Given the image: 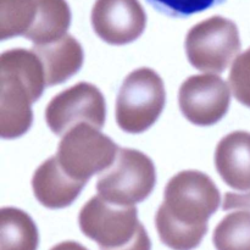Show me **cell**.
I'll return each mask as SVG.
<instances>
[{
	"instance_id": "cell-19",
	"label": "cell",
	"mask_w": 250,
	"mask_h": 250,
	"mask_svg": "<svg viewBox=\"0 0 250 250\" xmlns=\"http://www.w3.org/2000/svg\"><path fill=\"white\" fill-rule=\"evenodd\" d=\"M50 250H88L85 247H83L82 244L77 243V242L73 241H66L62 243L56 244L55 247H53Z\"/></svg>"
},
{
	"instance_id": "cell-13",
	"label": "cell",
	"mask_w": 250,
	"mask_h": 250,
	"mask_svg": "<svg viewBox=\"0 0 250 250\" xmlns=\"http://www.w3.org/2000/svg\"><path fill=\"white\" fill-rule=\"evenodd\" d=\"M215 166L229 187L250 190V132L234 131L224 137L215 151Z\"/></svg>"
},
{
	"instance_id": "cell-11",
	"label": "cell",
	"mask_w": 250,
	"mask_h": 250,
	"mask_svg": "<svg viewBox=\"0 0 250 250\" xmlns=\"http://www.w3.org/2000/svg\"><path fill=\"white\" fill-rule=\"evenodd\" d=\"M97 36L111 45H125L142 36L146 15L138 0H97L92 10Z\"/></svg>"
},
{
	"instance_id": "cell-10",
	"label": "cell",
	"mask_w": 250,
	"mask_h": 250,
	"mask_svg": "<svg viewBox=\"0 0 250 250\" xmlns=\"http://www.w3.org/2000/svg\"><path fill=\"white\" fill-rule=\"evenodd\" d=\"M231 103L229 84L215 73L190 76L178 92L183 116L197 126H212L227 114Z\"/></svg>"
},
{
	"instance_id": "cell-3",
	"label": "cell",
	"mask_w": 250,
	"mask_h": 250,
	"mask_svg": "<svg viewBox=\"0 0 250 250\" xmlns=\"http://www.w3.org/2000/svg\"><path fill=\"white\" fill-rule=\"evenodd\" d=\"M81 231L100 250H151V242L134 207H120L95 195L81 209Z\"/></svg>"
},
{
	"instance_id": "cell-1",
	"label": "cell",
	"mask_w": 250,
	"mask_h": 250,
	"mask_svg": "<svg viewBox=\"0 0 250 250\" xmlns=\"http://www.w3.org/2000/svg\"><path fill=\"white\" fill-rule=\"evenodd\" d=\"M220 203V190L209 176L195 170L178 172L168 181L155 216L161 242L173 250L195 249Z\"/></svg>"
},
{
	"instance_id": "cell-14",
	"label": "cell",
	"mask_w": 250,
	"mask_h": 250,
	"mask_svg": "<svg viewBox=\"0 0 250 250\" xmlns=\"http://www.w3.org/2000/svg\"><path fill=\"white\" fill-rule=\"evenodd\" d=\"M224 210H233L220 221L212 241L216 250H250V192L225 194Z\"/></svg>"
},
{
	"instance_id": "cell-16",
	"label": "cell",
	"mask_w": 250,
	"mask_h": 250,
	"mask_svg": "<svg viewBox=\"0 0 250 250\" xmlns=\"http://www.w3.org/2000/svg\"><path fill=\"white\" fill-rule=\"evenodd\" d=\"M39 234L27 212L17 208L0 210V250H37Z\"/></svg>"
},
{
	"instance_id": "cell-17",
	"label": "cell",
	"mask_w": 250,
	"mask_h": 250,
	"mask_svg": "<svg viewBox=\"0 0 250 250\" xmlns=\"http://www.w3.org/2000/svg\"><path fill=\"white\" fill-rule=\"evenodd\" d=\"M155 10L170 17H189L226 0H146Z\"/></svg>"
},
{
	"instance_id": "cell-12",
	"label": "cell",
	"mask_w": 250,
	"mask_h": 250,
	"mask_svg": "<svg viewBox=\"0 0 250 250\" xmlns=\"http://www.w3.org/2000/svg\"><path fill=\"white\" fill-rule=\"evenodd\" d=\"M84 186L85 183L73 180L62 170L56 155L44 161L32 178L34 197L48 209H62L71 205Z\"/></svg>"
},
{
	"instance_id": "cell-15",
	"label": "cell",
	"mask_w": 250,
	"mask_h": 250,
	"mask_svg": "<svg viewBox=\"0 0 250 250\" xmlns=\"http://www.w3.org/2000/svg\"><path fill=\"white\" fill-rule=\"evenodd\" d=\"M45 72L46 87L60 84L81 70L84 60L82 45L70 34L46 44H34Z\"/></svg>"
},
{
	"instance_id": "cell-8",
	"label": "cell",
	"mask_w": 250,
	"mask_h": 250,
	"mask_svg": "<svg viewBox=\"0 0 250 250\" xmlns=\"http://www.w3.org/2000/svg\"><path fill=\"white\" fill-rule=\"evenodd\" d=\"M241 51L238 27L231 20L212 16L199 22L186 37V53L194 68L221 73Z\"/></svg>"
},
{
	"instance_id": "cell-5",
	"label": "cell",
	"mask_w": 250,
	"mask_h": 250,
	"mask_svg": "<svg viewBox=\"0 0 250 250\" xmlns=\"http://www.w3.org/2000/svg\"><path fill=\"white\" fill-rule=\"evenodd\" d=\"M155 183V166L149 156L136 149L120 148L112 165L100 173L95 187L105 202L133 207L150 195Z\"/></svg>"
},
{
	"instance_id": "cell-6",
	"label": "cell",
	"mask_w": 250,
	"mask_h": 250,
	"mask_svg": "<svg viewBox=\"0 0 250 250\" xmlns=\"http://www.w3.org/2000/svg\"><path fill=\"white\" fill-rule=\"evenodd\" d=\"M165 103V85L155 71L148 67L132 71L117 95V125L127 133H142L155 124Z\"/></svg>"
},
{
	"instance_id": "cell-9",
	"label": "cell",
	"mask_w": 250,
	"mask_h": 250,
	"mask_svg": "<svg viewBox=\"0 0 250 250\" xmlns=\"http://www.w3.org/2000/svg\"><path fill=\"white\" fill-rule=\"evenodd\" d=\"M106 106L103 93L92 83L80 82L59 93L46 105L45 121L56 136H63L78 124H89L102 129Z\"/></svg>"
},
{
	"instance_id": "cell-7",
	"label": "cell",
	"mask_w": 250,
	"mask_h": 250,
	"mask_svg": "<svg viewBox=\"0 0 250 250\" xmlns=\"http://www.w3.org/2000/svg\"><path fill=\"white\" fill-rule=\"evenodd\" d=\"M119 149L99 128L82 122L63 134L56 158L70 177L87 183L93 176L104 172L112 165Z\"/></svg>"
},
{
	"instance_id": "cell-2",
	"label": "cell",
	"mask_w": 250,
	"mask_h": 250,
	"mask_svg": "<svg viewBox=\"0 0 250 250\" xmlns=\"http://www.w3.org/2000/svg\"><path fill=\"white\" fill-rule=\"evenodd\" d=\"M46 87L45 72L33 50L11 49L0 56V136L14 139L32 126V104Z\"/></svg>"
},
{
	"instance_id": "cell-18",
	"label": "cell",
	"mask_w": 250,
	"mask_h": 250,
	"mask_svg": "<svg viewBox=\"0 0 250 250\" xmlns=\"http://www.w3.org/2000/svg\"><path fill=\"white\" fill-rule=\"evenodd\" d=\"M229 82L234 98L244 106L250 107V48L233 61Z\"/></svg>"
},
{
	"instance_id": "cell-4",
	"label": "cell",
	"mask_w": 250,
	"mask_h": 250,
	"mask_svg": "<svg viewBox=\"0 0 250 250\" xmlns=\"http://www.w3.org/2000/svg\"><path fill=\"white\" fill-rule=\"evenodd\" d=\"M71 10L66 0H0V39L24 37L46 44L66 36Z\"/></svg>"
}]
</instances>
